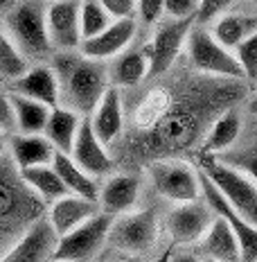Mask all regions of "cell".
Instances as JSON below:
<instances>
[{
	"mask_svg": "<svg viewBox=\"0 0 257 262\" xmlns=\"http://www.w3.org/2000/svg\"><path fill=\"white\" fill-rule=\"evenodd\" d=\"M52 70L59 81V104L86 118L111 86L108 63L92 61L75 52H57Z\"/></svg>",
	"mask_w": 257,
	"mask_h": 262,
	"instance_id": "6da1fadb",
	"label": "cell"
},
{
	"mask_svg": "<svg viewBox=\"0 0 257 262\" xmlns=\"http://www.w3.org/2000/svg\"><path fill=\"white\" fill-rule=\"evenodd\" d=\"M43 217V201L23 183L20 172L9 161L0 158V247L16 242L34 222Z\"/></svg>",
	"mask_w": 257,
	"mask_h": 262,
	"instance_id": "7a4b0ae2",
	"label": "cell"
},
{
	"mask_svg": "<svg viewBox=\"0 0 257 262\" xmlns=\"http://www.w3.org/2000/svg\"><path fill=\"white\" fill-rule=\"evenodd\" d=\"M3 30L27 61H39L52 52L45 32V0H16L5 12Z\"/></svg>",
	"mask_w": 257,
	"mask_h": 262,
	"instance_id": "3957f363",
	"label": "cell"
},
{
	"mask_svg": "<svg viewBox=\"0 0 257 262\" xmlns=\"http://www.w3.org/2000/svg\"><path fill=\"white\" fill-rule=\"evenodd\" d=\"M160 235V220L154 208H135L127 215L113 217L104 249L122 255H147Z\"/></svg>",
	"mask_w": 257,
	"mask_h": 262,
	"instance_id": "277c9868",
	"label": "cell"
},
{
	"mask_svg": "<svg viewBox=\"0 0 257 262\" xmlns=\"http://www.w3.org/2000/svg\"><path fill=\"white\" fill-rule=\"evenodd\" d=\"M203 177L221 192V196L235 208L237 215H242L248 224L257 222V181L255 177L219 163L212 156H201L196 165Z\"/></svg>",
	"mask_w": 257,
	"mask_h": 262,
	"instance_id": "5b68a950",
	"label": "cell"
},
{
	"mask_svg": "<svg viewBox=\"0 0 257 262\" xmlns=\"http://www.w3.org/2000/svg\"><path fill=\"white\" fill-rule=\"evenodd\" d=\"M149 181L169 204H188L201 199L199 172L194 165L178 158H158L149 163Z\"/></svg>",
	"mask_w": 257,
	"mask_h": 262,
	"instance_id": "8992f818",
	"label": "cell"
},
{
	"mask_svg": "<svg viewBox=\"0 0 257 262\" xmlns=\"http://www.w3.org/2000/svg\"><path fill=\"white\" fill-rule=\"evenodd\" d=\"M188 48L190 63L194 66L199 73L212 75V77H223V79H246L244 70L239 68L237 59L230 50L212 39L205 25H194L185 41Z\"/></svg>",
	"mask_w": 257,
	"mask_h": 262,
	"instance_id": "52a82bcc",
	"label": "cell"
},
{
	"mask_svg": "<svg viewBox=\"0 0 257 262\" xmlns=\"http://www.w3.org/2000/svg\"><path fill=\"white\" fill-rule=\"evenodd\" d=\"M113 217L97 212L88 222L79 224L70 233L57 237L50 258L54 260H65V262H92L100 258L106 244V233L111 226Z\"/></svg>",
	"mask_w": 257,
	"mask_h": 262,
	"instance_id": "ba28073f",
	"label": "cell"
},
{
	"mask_svg": "<svg viewBox=\"0 0 257 262\" xmlns=\"http://www.w3.org/2000/svg\"><path fill=\"white\" fill-rule=\"evenodd\" d=\"M196 25V18H160L156 23L154 36L149 41V54H151V66H149V77H160L167 73L176 59L180 57L188 41L190 30Z\"/></svg>",
	"mask_w": 257,
	"mask_h": 262,
	"instance_id": "9c48e42d",
	"label": "cell"
},
{
	"mask_svg": "<svg viewBox=\"0 0 257 262\" xmlns=\"http://www.w3.org/2000/svg\"><path fill=\"white\" fill-rule=\"evenodd\" d=\"M212 220H215L212 210L199 199L188 201V204H174L167 210L162 226H165L167 235L172 239V247L192 249L205 235Z\"/></svg>",
	"mask_w": 257,
	"mask_h": 262,
	"instance_id": "30bf717a",
	"label": "cell"
},
{
	"mask_svg": "<svg viewBox=\"0 0 257 262\" xmlns=\"http://www.w3.org/2000/svg\"><path fill=\"white\" fill-rule=\"evenodd\" d=\"M79 7L81 0H50V3H45V32L54 52L79 50Z\"/></svg>",
	"mask_w": 257,
	"mask_h": 262,
	"instance_id": "8fae6325",
	"label": "cell"
},
{
	"mask_svg": "<svg viewBox=\"0 0 257 262\" xmlns=\"http://www.w3.org/2000/svg\"><path fill=\"white\" fill-rule=\"evenodd\" d=\"M135 36H138V18L111 20L100 34L81 41L77 52L86 59H92V61L108 63L129 46H133Z\"/></svg>",
	"mask_w": 257,
	"mask_h": 262,
	"instance_id": "7c38bea8",
	"label": "cell"
},
{
	"mask_svg": "<svg viewBox=\"0 0 257 262\" xmlns=\"http://www.w3.org/2000/svg\"><path fill=\"white\" fill-rule=\"evenodd\" d=\"M140 192H142L140 177L127 174V172H120V174L111 172L104 179V183L100 185V192H97L100 212L108 217L127 215V212L138 208Z\"/></svg>",
	"mask_w": 257,
	"mask_h": 262,
	"instance_id": "4fadbf2b",
	"label": "cell"
},
{
	"mask_svg": "<svg viewBox=\"0 0 257 262\" xmlns=\"http://www.w3.org/2000/svg\"><path fill=\"white\" fill-rule=\"evenodd\" d=\"M68 156L73 158L86 174H90L92 179L108 177V174L115 170V161H113L108 147L92 134V129H90V124L86 118L81 120L77 136H75L73 149H70Z\"/></svg>",
	"mask_w": 257,
	"mask_h": 262,
	"instance_id": "5bb4252c",
	"label": "cell"
},
{
	"mask_svg": "<svg viewBox=\"0 0 257 262\" xmlns=\"http://www.w3.org/2000/svg\"><path fill=\"white\" fill-rule=\"evenodd\" d=\"M92 134L102 140L106 147L118 143L120 136L124 131V100L122 91L115 86H108L100 97L97 106L90 111V116H86Z\"/></svg>",
	"mask_w": 257,
	"mask_h": 262,
	"instance_id": "9a60e30c",
	"label": "cell"
},
{
	"mask_svg": "<svg viewBox=\"0 0 257 262\" xmlns=\"http://www.w3.org/2000/svg\"><path fill=\"white\" fill-rule=\"evenodd\" d=\"M54 242H57V235L41 217L0 255V262H48L52 255Z\"/></svg>",
	"mask_w": 257,
	"mask_h": 262,
	"instance_id": "2e32d148",
	"label": "cell"
},
{
	"mask_svg": "<svg viewBox=\"0 0 257 262\" xmlns=\"http://www.w3.org/2000/svg\"><path fill=\"white\" fill-rule=\"evenodd\" d=\"M100 212L97 201L86 199V196L77 194H63L59 199L50 201V208H48L45 222L52 228V233L57 237L70 233L73 228H77L79 224L88 222L90 217H95Z\"/></svg>",
	"mask_w": 257,
	"mask_h": 262,
	"instance_id": "e0dca14e",
	"label": "cell"
},
{
	"mask_svg": "<svg viewBox=\"0 0 257 262\" xmlns=\"http://www.w3.org/2000/svg\"><path fill=\"white\" fill-rule=\"evenodd\" d=\"M108 79L111 86L115 89H135L142 81L149 77V66H151V54H149V41L142 46H129L124 52H120L115 59L108 61Z\"/></svg>",
	"mask_w": 257,
	"mask_h": 262,
	"instance_id": "ac0fdd59",
	"label": "cell"
},
{
	"mask_svg": "<svg viewBox=\"0 0 257 262\" xmlns=\"http://www.w3.org/2000/svg\"><path fill=\"white\" fill-rule=\"evenodd\" d=\"M9 89L16 95L30 97V100H36L45 106H57L59 104V81L57 75H54L52 66L48 63H34L25 70L20 77H16Z\"/></svg>",
	"mask_w": 257,
	"mask_h": 262,
	"instance_id": "d6986e66",
	"label": "cell"
},
{
	"mask_svg": "<svg viewBox=\"0 0 257 262\" xmlns=\"http://www.w3.org/2000/svg\"><path fill=\"white\" fill-rule=\"evenodd\" d=\"M7 156L16 170H27L36 165H50L54 147L43 134H12L7 136Z\"/></svg>",
	"mask_w": 257,
	"mask_h": 262,
	"instance_id": "ffe728a7",
	"label": "cell"
},
{
	"mask_svg": "<svg viewBox=\"0 0 257 262\" xmlns=\"http://www.w3.org/2000/svg\"><path fill=\"white\" fill-rule=\"evenodd\" d=\"M196 249H199V258H205L210 262H242L237 237L221 217H215L210 222L205 235L199 239Z\"/></svg>",
	"mask_w": 257,
	"mask_h": 262,
	"instance_id": "44dd1931",
	"label": "cell"
},
{
	"mask_svg": "<svg viewBox=\"0 0 257 262\" xmlns=\"http://www.w3.org/2000/svg\"><path fill=\"white\" fill-rule=\"evenodd\" d=\"M207 32H210L212 39H215L219 46H223L226 50L232 52L242 41L257 34V18L253 14L226 12L219 16V18L212 20Z\"/></svg>",
	"mask_w": 257,
	"mask_h": 262,
	"instance_id": "7402d4cb",
	"label": "cell"
},
{
	"mask_svg": "<svg viewBox=\"0 0 257 262\" xmlns=\"http://www.w3.org/2000/svg\"><path fill=\"white\" fill-rule=\"evenodd\" d=\"M81 120L84 118L77 116L75 111H70V108L61 106V104L50 108V113H48V122H45V127H43V136H45L48 143L54 147V151L70 154Z\"/></svg>",
	"mask_w": 257,
	"mask_h": 262,
	"instance_id": "603a6c76",
	"label": "cell"
},
{
	"mask_svg": "<svg viewBox=\"0 0 257 262\" xmlns=\"http://www.w3.org/2000/svg\"><path fill=\"white\" fill-rule=\"evenodd\" d=\"M50 165L54 167V172L59 174V179H61V183H63V188L68 194H77V196H86V199L97 201V192H100L97 179H92L90 174H86L68 154L54 151Z\"/></svg>",
	"mask_w": 257,
	"mask_h": 262,
	"instance_id": "cb8c5ba5",
	"label": "cell"
},
{
	"mask_svg": "<svg viewBox=\"0 0 257 262\" xmlns=\"http://www.w3.org/2000/svg\"><path fill=\"white\" fill-rule=\"evenodd\" d=\"M242 127H244V120L237 111L221 113V116L212 122L210 131H207L201 156H217L226 149H232V145L237 143L239 136H242Z\"/></svg>",
	"mask_w": 257,
	"mask_h": 262,
	"instance_id": "d4e9b609",
	"label": "cell"
},
{
	"mask_svg": "<svg viewBox=\"0 0 257 262\" xmlns=\"http://www.w3.org/2000/svg\"><path fill=\"white\" fill-rule=\"evenodd\" d=\"M9 100L14 106V120H16V134H43V127L48 122L50 106L41 104L30 97L9 93Z\"/></svg>",
	"mask_w": 257,
	"mask_h": 262,
	"instance_id": "484cf974",
	"label": "cell"
},
{
	"mask_svg": "<svg viewBox=\"0 0 257 262\" xmlns=\"http://www.w3.org/2000/svg\"><path fill=\"white\" fill-rule=\"evenodd\" d=\"M18 172H20L23 183L39 196L43 204H50V201L59 199V196L68 194L52 165H36V167H27V170H18Z\"/></svg>",
	"mask_w": 257,
	"mask_h": 262,
	"instance_id": "4316f807",
	"label": "cell"
},
{
	"mask_svg": "<svg viewBox=\"0 0 257 262\" xmlns=\"http://www.w3.org/2000/svg\"><path fill=\"white\" fill-rule=\"evenodd\" d=\"M30 61L23 57V52L14 46V41L7 36V32L0 27V79L12 81L30 68Z\"/></svg>",
	"mask_w": 257,
	"mask_h": 262,
	"instance_id": "83f0119b",
	"label": "cell"
},
{
	"mask_svg": "<svg viewBox=\"0 0 257 262\" xmlns=\"http://www.w3.org/2000/svg\"><path fill=\"white\" fill-rule=\"evenodd\" d=\"M111 16L102 9V5L97 0H81L79 7V32H81V41L90 39V36L100 34V32L111 23Z\"/></svg>",
	"mask_w": 257,
	"mask_h": 262,
	"instance_id": "f1b7e54d",
	"label": "cell"
},
{
	"mask_svg": "<svg viewBox=\"0 0 257 262\" xmlns=\"http://www.w3.org/2000/svg\"><path fill=\"white\" fill-rule=\"evenodd\" d=\"M212 158H217L219 163L232 167V170H239V172H246V174H250V177H255L257 156H255V145L253 143H250L248 147H239V149H226V151H221V154H217Z\"/></svg>",
	"mask_w": 257,
	"mask_h": 262,
	"instance_id": "f546056e",
	"label": "cell"
},
{
	"mask_svg": "<svg viewBox=\"0 0 257 262\" xmlns=\"http://www.w3.org/2000/svg\"><path fill=\"white\" fill-rule=\"evenodd\" d=\"M235 59H237L239 68L244 70V77L248 81H255L257 73V34L248 36L246 41H242L237 48L232 50Z\"/></svg>",
	"mask_w": 257,
	"mask_h": 262,
	"instance_id": "4dcf8cb0",
	"label": "cell"
},
{
	"mask_svg": "<svg viewBox=\"0 0 257 262\" xmlns=\"http://www.w3.org/2000/svg\"><path fill=\"white\" fill-rule=\"evenodd\" d=\"M239 0H199V12H196V25H207L221 14L232 12V7Z\"/></svg>",
	"mask_w": 257,
	"mask_h": 262,
	"instance_id": "1f68e13d",
	"label": "cell"
},
{
	"mask_svg": "<svg viewBox=\"0 0 257 262\" xmlns=\"http://www.w3.org/2000/svg\"><path fill=\"white\" fill-rule=\"evenodd\" d=\"M165 16V0H135V18L145 25H156Z\"/></svg>",
	"mask_w": 257,
	"mask_h": 262,
	"instance_id": "d6a6232c",
	"label": "cell"
},
{
	"mask_svg": "<svg viewBox=\"0 0 257 262\" xmlns=\"http://www.w3.org/2000/svg\"><path fill=\"white\" fill-rule=\"evenodd\" d=\"M113 20L135 18V0H97Z\"/></svg>",
	"mask_w": 257,
	"mask_h": 262,
	"instance_id": "836d02e7",
	"label": "cell"
},
{
	"mask_svg": "<svg viewBox=\"0 0 257 262\" xmlns=\"http://www.w3.org/2000/svg\"><path fill=\"white\" fill-rule=\"evenodd\" d=\"M199 0H165L167 18H196Z\"/></svg>",
	"mask_w": 257,
	"mask_h": 262,
	"instance_id": "e575fe53",
	"label": "cell"
},
{
	"mask_svg": "<svg viewBox=\"0 0 257 262\" xmlns=\"http://www.w3.org/2000/svg\"><path fill=\"white\" fill-rule=\"evenodd\" d=\"M0 134L3 136L16 134L14 106H12V100H9V93H0Z\"/></svg>",
	"mask_w": 257,
	"mask_h": 262,
	"instance_id": "d590c367",
	"label": "cell"
},
{
	"mask_svg": "<svg viewBox=\"0 0 257 262\" xmlns=\"http://www.w3.org/2000/svg\"><path fill=\"white\" fill-rule=\"evenodd\" d=\"M169 262H203V260H201L199 253H194V251H188V249L176 251V249H174V253H172V258H169Z\"/></svg>",
	"mask_w": 257,
	"mask_h": 262,
	"instance_id": "8d00e7d4",
	"label": "cell"
},
{
	"mask_svg": "<svg viewBox=\"0 0 257 262\" xmlns=\"http://www.w3.org/2000/svg\"><path fill=\"white\" fill-rule=\"evenodd\" d=\"M174 249H176V247H169V249H165L160 255H158V258H154L151 262H169V258H172V253H174Z\"/></svg>",
	"mask_w": 257,
	"mask_h": 262,
	"instance_id": "74e56055",
	"label": "cell"
},
{
	"mask_svg": "<svg viewBox=\"0 0 257 262\" xmlns=\"http://www.w3.org/2000/svg\"><path fill=\"white\" fill-rule=\"evenodd\" d=\"M7 156V136L0 134V158Z\"/></svg>",
	"mask_w": 257,
	"mask_h": 262,
	"instance_id": "f35d334b",
	"label": "cell"
},
{
	"mask_svg": "<svg viewBox=\"0 0 257 262\" xmlns=\"http://www.w3.org/2000/svg\"><path fill=\"white\" fill-rule=\"evenodd\" d=\"M14 3H16V0H0V14H5L7 9H12Z\"/></svg>",
	"mask_w": 257,
	"mask_h": 262,
	"instance_id": "ab89813d",
	"label": "cell"
},
{
	"mask_svg": "<svg viewBox=\"0 0 257 262\" xmlns=\"http://www.w3.org/2000/svg\"><path fill=\"white\" fill-rule=\"evenodd\" d=\"M48 262H65V260H54V258H50V260H48Z\"/></svg>",
	"mask_w": 257,
	"mask_h": 262,
	"instance_id": "60d3db41",
	"label": "cell"
},
{
	"mask_svg": "<svg viewBox=\"0 0 257 262\" xmlns=\"http://www.w3.org/2000/svg\"><path fill=\"white\" fill-rule=\"evenodd\" d=\"M203 262H210V260H203Z\"/></svg>",
	"mask_w": 257,
	"mask_h": 262,
	"instance_id": "b9f144b4",
	"label": "cell"
}]
</instances>
